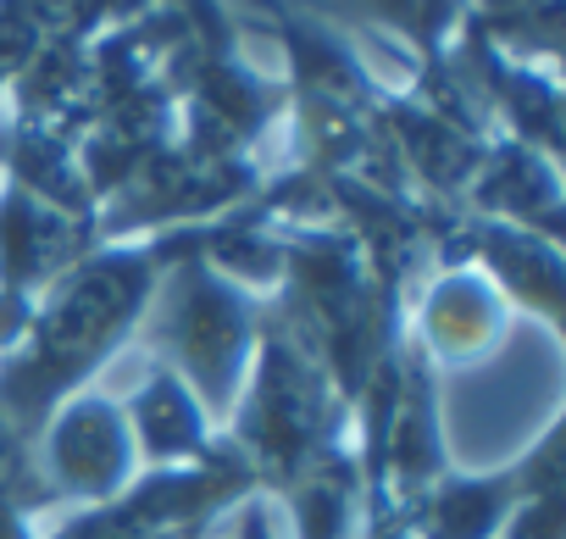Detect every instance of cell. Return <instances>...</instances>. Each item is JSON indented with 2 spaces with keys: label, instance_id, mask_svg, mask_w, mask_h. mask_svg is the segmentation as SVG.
Here are the masks:
<instances>
[{
  "label": "cell",
  "instance_id": "1",
  "mask_svg": "<svg viewBox=\"0 0 566 539\" xmlns=\"http://www.w3.org/2000/svg\"><path fill=\"white\" fill-rule=\"evenodd\" d=\"M206 228H172L150 239H117L78 256L51 279L29 312L23 340L0 356V417L29 445L62 401H73L145 323L167 267L206 245Z\"/></svg>",
  "mask_w": 566,
  "mask_h": 539
},
{
  "label": "cell",
  "instance_id": "2",
  "mask_svg": "<svg viewBox=\"0 0 566 539\" xmlns=\"http://www.w3.org/2000/svg\"><path fill=\"white\" fill-rule=\"evenodd\" d=\"M261 29L283 51V112L295 117V162L306 178H367L378 189H406L384 128L378 101L384 79L350 45L345 29L301 12L295 0H255Z\"/></svg>",
  "mask_w": 566,
  "mask_h": 539
},
{
  "label": "cell",
  "instance_id": "3",
  "mask_svg": "<svg viewBox=\"0 0 566 539\" xmlns=\"http://www.w3.org/2000/svg\"><path fill=\"white\" fill-rule=\"evenodd\" d=\"M222 234V217L206 228V245L178 256L167 267V279L139 323V334L150 340L156 356H167V367L195 390V401L206 406L211 423L233 417V401L244 390V367L255 356V334H261V296L244 290L239 279H228L211 261V245Z\"/></svg>",
  "mask_w": 566,
  "mask_h": 539
},
{
  "label": "cell",
  "instance_id": "4",
  "mask_svg": "<svg viewBox=\"0 0 566 539\" xmlns=\"http://www.w3.org/2000/svg\"><path fill=\"white\" fill-rule=\"evenodd\" d=\"M266 184L261 162H222V156H195L178 139L161 145L95 217V239H150L172 228H200L228 211H239L255 189Z\"/></svg>",
  "mask_w": 566,
  "mask_h": 539
},
{
  "label": "cell",
  "instance_id": "5",
  "mask_svg": "<svg viewBox=\"0 0 566 539\" xmlns=\"http://www.w3.org/2000/svg\"><path fill=\"white\" fill-rule=\"evenodd\" d=\"M444 62H450L455 84L467 90V101L478 106V117L489 123V134H505V139L533 145V151H544V156L560 162V151H566L560 73H544V68H527V62L500 56L467 18H461L455 40L444 45Z\"/></svg>",
  "mask_w": 566,
  "mask_h": 539
},
{
  "label": "cell",
  "instance_id": "6",
  "mask_svg": "<svg viewBox=\"0 0 566 539\" xmlns=\"http://www.w3.org/2000/svg\"><path fill=\"white\" fill-rule=\"evenodd\" d=\"M433 267H478L500 290L505 307L533 312L555 334L566 329V256L555 239H538V234L494 222V217L455 211L433 250Z\"/></svg>",
  "mask_w": 566,
  "mask_h": 539
},
{
  "label": "cell",
  "instance_id": "7",
  "mask_svg": "<svg viewBox=\"0 0 566 539\" xmlns=\"http://www.w3.org/2000/svg\"><path fill=\"white\" fill-rule=\"evenodd\" d=\"M40 456H45V484L62 495V500H112L139 456H134V434H128V417L117 401L106 395H73L51 412V423L40 428Z\"/></svg>",
  "mask_w": 566,
  "mask_h": 539
},
{
  "label": "cell",
  "instance_id": "8",
  "mask_svg": "<svg viewBox=\"0 0 566 539\" xmlns=\"http://www.w3.org/2000/svg\"><path fill=\"white\" fill-rule=\"evenodd\" d=\"M95 222L67 217L62 206L0 178V301L34 307L51 279H62L78 256H90Z\"/></svg>",
  "mask_w": 566,
  "mask_h": 539
},
{
  "label": "cell",
  "instance_id": "9",
  "mask_svg": "<svg viewBox=\"0 0 566 539\" xmlns=\"http://www.w3.org/2000/svg\"><path fill=\"white\" fill-rule=\"evenodd\" d=\"M455 211L494 217V222H511V228H527V234L560 245L566 239V178H560V162L533 151V145H516V139L494 134L489 156L472 173V184H467Z\"/></svg>",
  "mask_w": 566,
  "mask_h": 539
},
{
  "label": "cell",
  "instance_id": "10",
  "mask_svg": "<svg viewBox=\"0 0 566 539\" xmlns=\"http://www.w3.org/2000/svg\"><path fill=\"white\" fill-rule=\"evenodd\" d=\"M505 323H511V307L478 267H433L428 290L417 296V329L406 334L428 362L467 367V362H483L505 340Z\"/></svg>",
  "mask_w": 566,
  "mask_h": 539
},
{
  "label": "cell",
  "instance_id": "11",
  "mask_svg": "<svg viewBox=\"0 0 566 539\" xmlns=\"http://www.w3.org/2000/svg\"><path fill=\"white\" fill-rule=\"evenodd\" d=\"M123 417H128V434H134V456H145L150 467H189V462L211 456V445H217L206 406L195 401V390L172 367H156L134 390Z\"/></svg>",
  "mask_w": 566,
  "mask_h": 539
},
{
  "label": "cell",
  "instance_id": "12",
  "mask_svg": "<svg viewBox=\"0 0 566 539\" xmlns=\"http://www.w3.org/2000/svg\"><path fill=\"white\" fill-rule=\"evenodd\" d=\"M295 7L334 29H345V23L378 29V34L400 40L411 62L444 56V45L455 40V29L467 18V0H295Z\"/></svg>",
  "mask_w": 566,
  "mask_h": 539
}]
</instances>
